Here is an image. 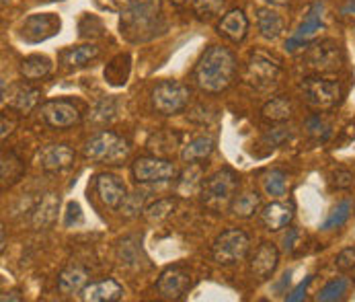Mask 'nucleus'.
<instances>
[{
    "label": "nucleus",
    "mask_w": 355,
    "mask_h": 302,
    "mask_svg": "<svg viewBox=\"0 0 355 302\" xmlns=\"http://www.w3.org/2000/svg\"><path fill=\"white\" fill-rule=\"evenodd\" d=\"M282 75V64L278 58L263 50H253L247 58L244 64V80L257 88V91H267L278 84Z\"/></svg>",
    "instance_id": "obj_4"
},
{
    "label": "nucleus",
    "mask_w": 355,
    "mask_h": 302,
    "mask_svg": "<svg viewBox=\"0 0 355 302\" xmlns=\"http://www.w3.org/2000/svg\"><path fill=\"white\" fill-rule=\"evenodd\" d=\"M304 101L316 109H331L341 101V84L333 78L308 76L300 82Z\"/></svg>",
    "instance_id": "obj_7"
},
{
    "label": "nucleus",
    "mask_w": 355,
    "mask_h": 302,
    "mask_svg": "<svg viewBox=\"0 0 355 302\" xmlns=\"http://www.w3.org/2000/svg\"><path fill=\"white\" fill-rule=\"evenodd\" d=\"M175 210H177V202H175L173 198H160V200H156V202H152V204L146 206L144 218H146L148 223H162V220H166Z\"/></svg>",
    "instance_id": "obj_33"
},
{
    "label": "nucleus",
    "mask_w": 355,
    "mask_h": 302,
    "mask_svg": "<svg viewBox=\"0 0 355 302\" xmlns=\"http://www.w3.org/2000/svg\"><path fill=\"white\" fill-rule=\"evenodd\" d=\"M226 0H193V12L200 19H213L222 15Z\"/></svg>",
    "instance_id": "obj_39"
},
{
    "label": "nucleus",
    "mask_w": 355,
    "mask_h": 302,
    "mask_svg": "<svg viewBox=\"0 0 355 302\" xmlns=\"http://www.w3.org/2000/svg\"><path fill=\"white\" fill-rule=\"evenodd\" d=\"M251 251V236L240 228H228L215 236L212 245V259L218 265H236L247 259Z\"/></svg>",
    "instance_id": "obj_5"
},
{
    "label": "nucleus",
    "mask_w": 355,
    "mask_h": 302,
    "mask_svg": "<svg viewBox=\"0 0 355 302\" xmlns=\"http://www.w3.org/2000/svg\"><path fill=\"white\" fill-rule=\"evenodd\" d=\"M218 33L232 44H240L249 33V19L240 8L228 10L218 23Z\"/></svg>",
    "instance_id": "obj_19"
},
{
    "label": "nucleus",
    "mask_w": 355,
    "mask_h": 302,
    "mask_svg": "<svg viewBox=\"0 0 355 302\" xmlns=\"http://www.w3.org/2000/svg\"><path fill=\"white\" fill-rule=\"evenodd\" d=\"M215 149V140H213V136L210 134H204V136H198V138H193V140H189L185 147H183V151H181V160L183 162H200V160H206L210 154L213 152Z\"/></svg>",
    "instance_id": "obj_24"
},
{
    "label": "nucleus",
    "mask_w": 355,
    "mask_h": 302,
    "mask_svg": "<svg viewBox=\"0 0 355 302\" xmlns=\"http://www.w3.org/2000/svg\"><path fill=\"white\" fill-rule=\"evenodd\" d=\"M119 259L126 265H138L140 263V245H130V238H126L119 247Z\"/></svg>",
    "instance_id": "obj_40"
},
{
    "label": "nucleus",
    "mask_w": 355,
    "mask_h": 302,
    "mask_svg": "<svg viewBox=\"0 0 355 302\" xmlns=\"http://www.w3.org/2000/svg\"><path fill=\"white\" fill-rule=\"evenodd\" d=\"M296 240H298V230H296V228H289V232L285 234V238H284L285 253H291V251H294V247H296Z\"/></svg>",
    "instance_id": "obj_47"
},
{
    "label": "nucleus",
    "mask_w": 355,
    "mask_h": 302,
    "mask_svg": "<svg viewBox=\"0 0 355 302\" xmlns=\"http://www.w3.org/2000/svg\"><path fill=\"white\" fill-rule=\"evenodd\" d=\"M95 194L99 196L101 204L111 210H119L124 200L128 198L126 183L113 173H99L95 177Z\"/></svg>",
    "instance_id": "obj_13"
},
{
    "label": "nucleus",
    "mask_w": 355,
    "mask_h": 302,
    "mask_svg": "<svg viewBox=\"0 0 355 302\" xmlns=\"http://www.w3.org/2000/svg\"><path fill=\"white\" fill-rule=\"evenodd\" d=\"M191 99V88L179 80H160L152 91V107L160 115H177L185 111Z\"/></svg>",
    "instance_id": "obj_6"
},
{
    "label": "nucleus",
    "mask_w": 355,
    "mask_h": 302,
    "mask_svg": "<svg viewBox=\"0 0 355 302\" xmlns=\"http://www.w3.org/2000/svg\"><path fill=\"white\" fill-rule=\"evenodd\" d=\"M263 2H267L269 6H287L289 0H263Z\"/></svg>",
    "instance_id": "obj_50"
},
{
    "label": "nucleus",
    "mask_w": 355,
    "mask_h": 302,
    "mask_svg": "<svg viewBox=\"0 0 355 302\" xmlns=\"http://www.w3.org/2000/svg\"><path fill=\"white\" fill-rule=\"evenodd\" d=\"M310 282H312V276H308L302 284H298L287 296H285V301L287 302H298V301H304L306 299V292H308V286H310Z\"/></svg>",
    "instance_id": "obj_45"
},
{
    "label": "nucleus",
    "mask_w": 355,
    "mask_h": 302,
    "mask_svg": "<svg viewBox=\"0 0 355 302\" xmlns=\"http://www.w3.org/2000/svg\"><path fill=\"white\" fill-rule=\"evenodd\" d=\"M82 220V212H80V206L76 204V202H70L68 204V212H66V218H64V225L66 227H72V225H76V223H80Z\"/></svg>",
    "instance_id": "obj_46"
},
{
    "label": "nucleus",
    "mask_w": 355,
    "mask_h": 302,
    "mask_svg": "<svg viewBox=\"0 0 355 302\" xmlns=\"http://www.w3.org/2000/svg\"><path fill=\"white\" fill-rule=\"evenodd\" d=\"M263 189H265L267 196H271V198H276V200L284 198L285 191H287V177H285L284 171L271 169V171L265 175V179H263Z\"/></svg>",
    "instance_id": "obj_34"
},
{
    "label": "nucleus",
    "mask_w": 355,
    "mask_h": 302,
    "mask_svg": "<svg viewBox=\"0 0 355 302\" xmlns=\"http://www.w3.org/2000/svg\"><path fill=\"white\" fill-rule=\"evenodd\" d=\"M238 183H240V179L232 169L224 167V169L215 171L202 185V191H200L202 204L212 212H222V210L230 208V204L238 191Z\"/></svg>",
    "instance_id": "obj_2"
},
{
    "label": "nucleus",
    "mask_w": 355,
    "mask_h": 302,
    "mask_svg": "<svg viewBox=\"0 0 355 302\" xmlns=\"http://www.w3.org/2000/svg\"><path fill=\"white\" fill-rule=\"evenodd\" d=\"M25 173V164L23 160L15 154V152H4L2 154V164H0V177H2V185H15Z\"/></svg>",
    "instance_id": "obj_32"
},
{
    "label": "nucleus",
    "mask_w": 355,
    "mask_h": 302,
    "mask_svg": "<svg viewBox=\"0 0 355 302\" xmlns=\"http://www.w3.org/2000/svg\"><path fill=\"white\" fill-rule=\"evenodd\" d=\"M289 136H291L289 128H276V130H271L269 134H265V140L271 144V149H276V147H280L284 140H287Z\"/></svg>",
    "instance_id": "obj_44"
},
{
    "label": "nucleus",
    "mask_w": 355,
    "mask_h": 302,
    "mask_svg": "<svg viewBox=\"0 0 355 302\" xmlns=\"http://www.w3.org/2000/svg\"><path fill=\"white\" fill-rule=\"evenodd\" d=\"M296 216V208H294V202H282V200H276L267 206L261 208V223L263 227L271 232H278L282 228H287L291 225Z\"/></svg>",
    "instance_id": "obj_17"
},
{
    "label": "nucleus",
    "mask_w": 355,
    "mask_h": 302,
    "mask_svg": "<svg viewBox=\"0 0 355 302\" xmlns=\"http://www.w3.org/2000/svg\"><path fill=\"white\" fill-rule=\"evenodd\" d=\"M189 288H191V276L187 270L179 265L166 267L156 280V292L164 301H181L187 296Z\"/></svg>",
    "instance_id": "obj_11"
},
{
    "label": "nucleus",
    "mask_w": 355,
    "mask_h": 302,
    "mask_svg": "<svg viewBox=\"0 0 355 302\" xmlns=\"http://www.w3.org/2000/svg\"><path fill=\"white\" fill-rule=\"evenodd\" d=\"M124 294H126L124 286L117 280L107 278V280L86 284L80 292V299L84 302H115L122 301Z\"/></svg>",
    "instance_id": "obj_18"
},
{
    "label": "nucleus",
    "mask_w": 355,
    "mask_h": 302,
    "mask_svg": "<svg viewBox=\"0 0 355 302\" xmlns=\"http://www.w3.org/2000/svg\"><path fill=\"white\" fill-rule=\"evenodd\" d=\"M323 10H325V6H323L320 0L312 2V6H310L306 19L300 23V27L296 29V33L287 39V44H285V50H287V52H294V50H298V48H304V46L323 29Z\"/></svg>",
    "instance_id": "obj_14"
},
{
    "label": "nucleus",
    "mask_w": 355,
    "mask_h": 302,
    "mask_svg": "<svg viewBox=\"0 0 355 302\" xmlns=\"http://www.w3.org/2000/svg\"><path fill=\"white\" fill-rule=\"evenodd\" d=\"M335 265L339 272H349L355 267V245L354 247H345L337 257H335Z\"/></svg>",
    "instance_id": "obj_42"
},
{
    "label": "nucleus",
    "mask_w": 355,
    "mask_h": 302,
    "mask_svg": "<svg viewBox=\"0 0 355 302\" xmlns=\"http://www.w3.org/2000/svg\"><path fill=\"white\" fill-rule=\"evenodd\" d=\"M261 210V196L257 191H244L234 196L230 204V212L238 218H251Z\"/></svg>",
    "instance_id": "obj_29"
},
{
    "label": "nucleus",
    "mask_w": 355,
    "mask_h": 302,
    "mask_svg": "<svg viewBox=\"0 0 355 302\" xmlns=\"http://www.w3.org/2000/svg\"><path fill=\"white\" fill-rule=\"evenodd\" d=\"M349 214H352V202H349V200H343V202H339V204L331 210L329 218L323 223V227L320 228H323V230H331V228L343 227V225L347 223Z\"/></svg>",
    "instance_id": "obj_37"
},
{
    "label": "nucleus",
    "mask_w": 355,
    "mask_h": 302,
    "mask_svg": "<svg viewBox=\"0 0 355 302\" xmlns=\"http://www.w3.org/2000/svg\"><path fill=\"white\" fill-rule=\"evenodd\" d=\"M158 12H160V0H130L128 10L122 17V33L150 29Z\"/></svg>",
    "instance_id": "obj_10"
},
{
    "label": "nucleus",
    "mask_w": 355,
    "mask_h": 302,
    "mask_svg": "<svg viewBox=\"0 0 355 302\" xmlns=\"http://www.w3.org/2000/svg\"><path fill=\"white\" fill-rule=\"evenodd\" d=\"M177 167L162 156H140L132 162V177L138 185H154L177 179Z\"/></svg>",
    "instance_id": "obj_8"
},
{
    "label": "nucleus",
    "mask_w": 355,
    "mask_h": 302,
    "mask_svg": "<svg viewBox=\"0 0 355 302\" xmlns=\"http://www.w3.org/2000/svg\"><path fill=\"white\" fill-rule=\"evenodd\" d=\"M355 183V175L349 169H337L333 171V185L337 189H352Z\"/></svg>",
    "instance_id": "obj_43"
},
{
    "label": "nucleus",
    "mask_w": 355,
    "mask_h": 302,
    "mask_svg": "<svg viewBox=\"0 0 355 302\" xmlns=\"http://www.w3.org/2000/svg\"><path fill=\"white\" fill-rule=\"evenodd\" d=\"M52 73V60L48 56H41V54H33V56H27L23 62H21V75L25 76V80H41Z\"/></svg>",
    "instance_id": "obj_30"
},
{
    "label": "nucleus",
    "mask_w": 355,
    "mask_h": 302,
    "mask_svg": "<svg viewBox=\"0 0 355 302\" xmlns=\"http://www.w3.org/2000/svg\"><path fill=\"white\" fill-rule=\"evenodd\" d=\"M306 132H308V136L312 138V140H316V142H327V138L331 136V128H329V124L320 117V113H314V115H310L308 120H306Z\"/></svg>",
    "instance_id": "obj_38"
},
{
    "label": "nucleus",
    "mask_w": 355,
    "mask_h": 302,
    "mask_svg": "<svg viewBox=\"0 0 355 302\" xmlns=\"http://www.w3.org/2000/svg\"><path fill=\"white\" fill-rule=\"evenodd\" d=\"M347 12H355V0H352V4L347 6Z\"/></svg>",
    "instance_id": "obj_51"
},
{
    "label": "nucleus",
    "mask_w": 355,
    "mask_h": 302,
    "mask_svg": "<svg viewBox=\"0 0 355 302\" xmlns=\"http://www.w3.org/2000/svg\"><path fill=\"white\" fill-rule=\"evenodd\" d=\"M306 62L310 68L318 70V73H333L341 66L343 62V54H341V48L337 41H320V44H314L308 54H306Z\"/></svg>",
    "instance_id": "obj_12"
},
{
    "label": "nucleus",
    "mask_w": 355,
    "mask_h": 302,
    "mask_svg": "<svg viewBox=\"0 0 355 302\" xmlns=\"http://www.w3.org/2000/svg\"><path fill=\"white\" fill-rule=\"evenodd\" d=\"M171 2H173V4H177V6H181V4H183V2H187V0H171Z\"/></svg>",
    "instance_id": "obj_52"
},
{
    "label": "nucleus",
    "mask_w": 355,
    "mask_h": 302,
    "mask_svg": "<svg viewBox=\"0 0 355 302\" xmlns=\"http://www.w3.org/2000/svg\"><path fill=\"white\" fill-rule=\"evenodd\" d=\"M76 152L68 144H46L37 152V162L48 173H60L74 164Z\"/></svg>",
    "instance_id": "obj_16"
},
{
    "label": "nucleus",
    "mask_w": 355,
    "mask_h": 302,
    "mask_svg": "<svg viewBox=\"0 0 355 302\" xmlns=\"http://www.w3.org/2000/svg\"><path fill=\"white\" fill-rule=\"evenodd\" d=\"M12 128H15V122H8V120H6V115H2V132H0L2 140L12 132Z\"/></svg>",
    "instance_id": "obj_48"
},
{
    "label": "nucleus",
    "mask_w": 355,
    "mask_h": 302,
    "mask_svg": "<svg viewBox=\"0 0 355 302\" xmlns=\"http://www.w3.org/2000/svg\"><path fill=\"white\" fill-rule=\"evenodd\" d=\"M294 113V105L291 101L285 97V95H278V97H271L265 105H263V120L267 122H274V124H282V122H287Z\"/></svg>",
    "instance_id": "obj_28"
},
{
    "label": "nucleus",
    "mask_w": 355,
    "mask_h": 302,
    "mask_svg": "<svg viewBox=\"0 0 355 302\" xmlns=\"http://www.w3.org/2000/svg\"><path fill=\"white\" fill-rule=\"evenodd\" d=\"M148 191L146 189H136L134 194H130L126 200H124V204H122V208H119V212L126 216V218H136V216H140L144 214V210H146V200H148Z\"/></svg>",
    "instance_id": "obj_35"
},
{
    "label": "nucleus",
    "mask_w": 355,
    "mask_h": 302,
    "mask_svg": "<svg viewBox=\"0 0 355 302\" xmlns=\"http://www.w3.org/2000/svg\"><path fill=\"white\" fill-rule=\"evenodd\" d=\"M278 265H280V249L269 240L261 243L257 247L255 255L251 257V274H253V278H257L259 282H265L276 274Z\"/></svg>",
    "instance_id": "obj_15"
},
{
    "label": "nucleus",
    "mask_w": 355,
    "mask_h": 302,
    "mask_svg": "<svg viewBox=\"0 0 355 302\" xmlns=\"http://www.w3.org/2000/svg\"><path fill=\"white\" fill-rule=\"evenodd\" d=\"M204 185V167L189 162L185 171H181L175 179V189L181 198H191L202 191Z\"/></svg>",
    "instance_id": "obj_22"
},
{
    "label": "nucleus",
    "mask_w": 355,
    "mask_h": 302,
    "mask_svg": "<svg viewBox=\"0 0 355 302\" xmlns=\"http://www.w3.org/2000/svg\"><path fill=\"white\" fill-rule=\"evenodd\" d=\"M236 56L224 46H210L195 64L193 80L204 93H222L236 78Z\"/></svg>",
    "instance_id": "obj_1"
},
{
    "label": "nucleus",
    "mask_w": 355,
    "mask_h": 302,
    "mask_svg": "<svg viewBox=\"0 0 355 302\" xmlns=\"http://www.w3.org/2000/svg\"><path fill=\"white\" fill-rule=\"evenodd\" d=\"M179 147H181V134L169 128L152 132L146 140V149L154 156H162V158L171 156Z\"/></svg>",
    "instance_id": "obj_20"
},
{
    "label": "nucleus",
    "mask_w": 355,
    "mask_h": 302,
    "mask_svg": "<svg viewBox=\"0 0 355 302\" xmlns=\"http://www.w3.org/2000/svg\"><path fill=\"white\" fill-rule=\"evenodd\" d=\"M86 284H88V270L78 263L64 267L58 276V290L64 296H74V294L82 292V288Z\"/></svg>",
    "instance_id": "obj_21"
},
{
    "label": "nucleus",
    "mask_w": 355,
    "mask_h": 302,
    "mask_svg": "<svg viewBox=\"0 0 355 302\" xmlns=\"http://www.w3.org/2000/svg\"><path fill=\"white\" fill-rule=\"evenodd\" d=\"M58 29H60V19L56 15H35V17L27 19L23 31H25L27 39L31 37V33H37L35 41H39V39H46V37L54 35Z\"/></svg>",
    "instance_id": "obj_23"
},
{
    "label": "nucleus",
    "mask_w": 355,
    "mask_h": 302,
    "mask_svg": "<svg viewBox=\"0 0 355 302\" xmlns=\"http://www.w3.org/2000/svg\"><path fill=\"white\" fill-rule=\"evenodd\" d=\"M8 97H10L8 99V107L10 109H15L19 113H27V111H31L37 105L39 91L33 88V86H29V84H17Z\"/></svg>",
    "instance_id": "obj_25"
},
{
    "label": "nucleus",
    "mask_w": 355,
    "mask_h": 302,
    "mask_svg": "<svg viewBox=\"0 0 355 302\" xmlns=\"http://www.w3.org/2000/svg\"><path fill=\"white\" fill-rule=\"evenodd\" d=\"M0 301H2V302L23 301V296H19V292H17V290H12V292H4V294L0 296Z\"/></svg>",
    "instance_id": "obj_49"
},
{
    "label": "nucleus",
    "mask_w": 355,
    "mask_h": 302,
    "mask_svg": "<svg viewBox=\"0 0 355 302\" xmlns=\"http://www.w3.org/2000/svg\"><path fill=\"white\" fill-rule=\"evenodd\" d=\"M41 120L54 130H68L82 122V113L68 99H52L39 107Z\"/></svg>",
    "instance_id": "obj_9"
},
{
    "label": "nucleus",
    "mask_w": 355,
    "mask_h": 302,
    "mask_svg": "<svg viewBox=\"0 0 355 302\" xmlns=\"http://www.w3.org/2000/svg\"><path fill=\"white\" fill-rule=\"evenodd\" d=\"M82 154L86 160H93V162L119 164L128 158L130 147L119 134H115L111 130H103V132L95 134L90 140H86Z\"/></svg>",
    "instance_id": "obj_3"
},
{
    "label": "nucleus",
    "mask_w": 355,
    "mask_h": 302,
    "mask_svg": "<svg viewBox=\"0 0 355 302\" xmlns=\"http://www.w3.org/2000/svg\"><path fill=\"white\" fill-rule=\"evenodd\" d=\"M58 206H60V198L56 194H52V191L46 194L39 200L37 208L33 210V225H35V228L50 227L58 216Z\"/></svg>",
    "instance_id": "obj_27"
},
{
    "label": "nucleus",
    "mask_w": 355,
    "mask_h": 302,
    "mask_svg": "<svg viewBox=\"0 0 355 302\" xmlns=\"http://www.w3.org/2000/svg\"><path fill=\"white\" fill-rule=\"evenodd\" d=\"M115 101L113 99H103L101 103H97V107L93 109V115H95V120H99V122H111L113 117H115Z\"/></svg>",
    "instance_id": "obj_41"
},
{
    "label": "nucleus",
    "mask_w": 355,
    "mask_h": 302,
    "mask_svg": "<svg viewBox=\"0 0 355 302\" xmlns=\"http://www.w3.org/2000/svg\"><path fill=\"white\" fill-rule=\"evenodd\" d=\"M347 288H349V280L345 278H337V280H331L316 296L318 302H335L341 301L345 294H347Z\"/></svg>",
    "instance_id": "obj_36"
},
{
    "label": "nucleus",
    "mask_w": 355,
    "mask_h": 302,
    "mask_svg": "<svg viewBox=\"0 0 355 302\" xmlns=\"http://www.w3.org/2000/svg\"><path fill=\"white\" fill-rule=\"evenodd\" d=\"M257 27L265 39H278L284 33L285 23L271 8H257Z\"/></svg>",
    "instance_id": "obj_26"
},
{
    "label": "nucleus",
    "mask_w": 355,
    "mask_h": 302,
    "mask_svg": "<svg viewBox=\"0 0 355 302\" xmlns=\"http://www.w3.org/2000/svg\"><path fill=\"white\" fill-rule=\"evenodd\" d=\"M101 50L93 44H86V46H78V48H70L68 52L62 54V62L68 66V68H82L86 66L88 62H93L95 58H99Z\"/></svg>",
    "instance_id": "obj_31"
}]
</instances>
